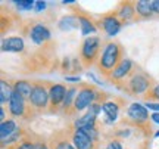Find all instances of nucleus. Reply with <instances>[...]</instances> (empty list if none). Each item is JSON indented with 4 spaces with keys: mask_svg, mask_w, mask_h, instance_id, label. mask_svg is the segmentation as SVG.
<instances>
[{
    "mask_svg": "<svg viewBox=\"0 0 159 149\" xmlns=\"http://www.w3.org/2000/svg\"><path fill=\"white\" fill-rule=\"evenodd\" d=\"M153 86L155 81L150 75L146 74L140 68H134L133 72L127 77V80L116 87L119 90L125 92L127 95H131V96H142V95L144 96Z\"/></svg>",
    "mask_w": 159,
    "mask_h": 149,
    "instance_id": "obj_1",
    "label": "nucleus"
},
{
    "mask_svg": "<svg viewBox=\"0 0 159 149\" xmlns=\"http://www.w3.org/2000/svg\"><path fill=\"white\" fill-rule=\"evenodd\" d=\"M122 46L116 43V41H109L106 46L103 47L102 56L97 62V68L102 72V75L105 77H111V74L114 72V69L118 67V63L124 59L122 58Z\"/></svg>",
    "mask_w": 159,
    "mask_h": 149,
    "instance_id": "obj_2",
    "label": "nucleus"
},
{
    "mask_svg": "<svg viewBox=\"0 0 159 149\" xmlns=\"http://www.w3.org/2000/svg\"><path fill=\"white\" fill-rule=\"evenodd\" d=\"M49 81H34L33 83V93L28 99V105L31 108L40 112L49 108L50 105V95H49Z\"/></svg>",
    "mask_w": 159,
    "mask_h": 149,
    "instance_id": "obj_3",
    "label": "nucleus"
},
{
    "mask_svg": "<svg viewBox=\"0 0 159 149\" xmlns=\"http://www.w3.org/2000/svg\"><path fill=\"white\" fill-rule=\"evenodd\" d=\"M100 50V39L99 37H87L80 49V61L84 67H91L97 61ZM99 62V61H97Z\"/></svg>",
    "mask_w": 159,
    "mask_h": 149,
    "instance_id": "obj_4",
    "label": "nucleus"
},
{
    "mask_svg": "<svg viewBox=\"0 0 159 149\" xmlns=\"http://www.w3.org/2000/svg\"><path fill=\"white\" fill-rule=\"evenodd\" d=\"M96 93L97 89L94 86L87 84V83H81V89L78 90V95L75 98L74 108L71 111V115L75 114V112H81L85 108H90V105L94 103V100H96Z\"/></svg>",
    "mask_w": 159,
    "mask_h": 149,
    "instance_id": "obj_5",
    "label": "nucleus"
},
{
    "mask_svg": "<svg viewBox=\"0 0 159 149\" xmlns=\"http://www.w3.org/2000/svg\"><path fill=\"white\" fill-rule=\"evenodd\" d=\"M134 68H136V65L133 63V61L128 59V58H124V59L118 63V67L114 69V72L111 74V77H109L108 80L111 81L112 84H115V86H119L121 83H124V81L127 80V77L133 72Z\"/></svg>",
    "mask_w": 159,
    "mask_h": 149,
    "instance_id": "obj_6",
    "label": "nucleus"
},
{
    "mask_svg": "<svg viewBox=\"0 0 159 149\" xmlns=\"http://www.w3.org/2000/svg\"><path fill=\"white\" fill-rule=\"evenodd\" d=\"M66 90H68V87L61 84V83H56V84L50 83L49 84V95H50L49 111L50 112H56L59 108H62V103L65 100V96H66Z\"/></svg>",
    "mask_w": 159,
    "mask_h": 149,
    "instance_id": "obj_7",
    "label": "nucleus"
},
{
    "mask_svg": "<svg viewBox=\"0 0 159 149\" xmlns=\"http://www.w3.org/2000/svg\"><path fill=\"white\" fill-rule=\"evenodd\" d=\"M34 109L31 108L30 105H27L25 99L13 90L11 96V100H9V112H11L13 117H22V118H28V114L27 112H31Z\"/></svg>",
    "mask_w": 159,
    "mask_h": 149,
    "instance_id": "obj_8",
    "label": "nucleus"
},
{
    "mask_svg": "<svg viewBox=\"0 0 159 149\" xmlns=\"http://www.w3.org/2000/svg\"><path fill=\"white\" fill-rule=\"evenodd\" d=\"M99 25L105 30V33L108 35H115V34H118L119 30L122 28L124 22L118 18L116 11H112V12H109V13H106V15H103Z\"/></svg>",
    "mask_w": 159,
    "mask_h": 149,
    "instance_id": "obj_9",
    "label": "nucleus"
},
{
    "mask_svg": "<svg viewBox=\"0 0 159 149\" xmlns=\"http://www.w3.org/2000/svg\"><path fill=\"white\" fill-rule=\"evenodd\" d=\"M127 118L133 123H136V124H146L149 120L148 108L137 102L131 103L127 108Z\"/></svg>",
    "mask_w": 159,
    "mask_h": 149,
    "instance_id": "obj_10",
    "label": "nucleus"
},
{
    "mask_svg": "<svg viewBox=\"0 0 159 149\" xmlns=\"http://www.w3.org/2000/svg\"><path fill=\"white\" fill-rule=\"evenodd\" d=\"M71 140L75 149H96V142L90 136H87L83 130H77L74 127L71 132Z\"/></svg>",
    "mask_w": 159,
    "mask_h": 149,
    "instance_id": "obj_11",
    "label": "nucleus"
},
{
    "mask_svg": "<svg viewBox=\"0 0 159 149\" xmlns=\"http://www.w3.org/2000/svg\"><path fill=\"white\" fill-rule=\"evenodd\" d=\"M28 35L35 44H43V43L50 40V37H52L50 30L47 28L46 25H43V24H34L31 27V30H30Z\"/></svg>",
    "mask_w": 159,
    "mask_h": 149,
    "instance_id": "obj_12",
    "label": "nucleus"
},
{
    "mask_svg": "<svg viewBox=\"0 0 159 149\" xmlns=\"http://www.w3.org/2000/svg\"><path fill=\"white\" fill-rule=\"evenodd\" d=\"M75 12H77V18H78V21H80V28H81L83 35H89L90 33H96L97 25L93 22V19L85 12L80 11V9H75Z\"/></svg>",
    "mask_w": 159,
    "mask_h": 149,
    "instance_id": "obj_13",
    "label": "nucleus"
},
{
    "mask_svg": "<svg viewBox=\"0 0 159 149\" xmlns=\"http://www.w3.org/2000/svg\"><path fill=\"white\" fill-rule=\"evenodd\" d=\"M116 15H118V18L124 24H127L128 21H133L137 15L134 2H122L119 5V7L116 9Z\"/></svg>",
    "mask_w": 159,
    "mask_h": 149,
    "instance_id": "obj_14",
    "label": "nucleus"
},
{
    "mask_svg": "<svg viewBox=\"0 0 159 149\" xmlns=\"http://www.w3.org/2000/svg\"><path fill=\"white\" fill-rule=\"evenodd\" d=\"M103 114H105V123L106 124H114V121L118 118L119 109H121V103L116 100H108L106 103H103Z\"/></svg>",
    "mask_w": 159,
    "mask_h": 149,
    "instance_id": "obj_15",
    "label": "nucleus"
},
{
    "mask_svg": "<svg viewBox=\"0 0 159 149\" xmlns=\"http://www.w3.org/2000/svg\"><path fill=\"white\" fill-rule=\"evenodd\" d=\"M25 49V43L21 37H7L2 43V50L3 52H13V53H21Z\"/></svg>",
    "mask_w": 159,
    "mask_h": 149,
    "instance_id": "obj_16",
    "label": "nucleus"
},
{
    "mask_svg": "<svg viewBox=\"0 0 159 149\" xmlns=\"http://www.w3.org/2000/svg\"><path fill=\"white\" fill-rule=\"evenodd\" d=\"M97 124V115L91 114V112H85L83 117L77 118L74 123V128L77 130H83V128H87V127H96Z\"/></svg>",
    "mask_w": 159,
    "mask_h": 149,
    "instance_id": "obj_17",
    "label": "nucleus"
},
{
    "mask_svg": "<svg viewBox=\"0 0 159 149\" xmlns=\"http://www.w3.org/2000/svg\"><path fill=\"white\" fill-rule=\"evenodd\" d=\"M33 83L31 81H27V80H18L13 83V90L16 93H19L25 100H28L31 93H33Z\"/></svg>",
    "mask_w": 159,
    "mask_h": 149,
    "instance_id": "obj_18",
    "label": "nucleus"
},
{
    "mask_svg": "<svg viewBox=\"0 0 159 149\" xmlns=\"http://www.w3.org/2000/svg\"><path fill=\"white\" fill-rule=\"evenodd\" d=\"M77 95H78V89H77V87L75 86L68 87L65 100H63V103H62V111L63 112H66L68 115H71V111H72V108H74V102H75Z\"/></svg>",
    "mask_w": 159,
    "mask_h": 149,
    "instance_id": "obj_19",
    "label": "nucleus"
},
{
    "mask_svg": "<svg viewBox=\"0 0 159 149\" xmlns=\"http://www.w3.org/2000/svg\"><path fill=\"white\" fill-rule=\"evenodd\" d=\"M25 136H27L25 128H24V127H18L16 130L12 133L9 137L5 139V140H2V149H6V146L9 148V146H13V145L19 143V142H21V140H22Z\"/></svg>",
    "mask_w": 159,
    "mask_h": 149,
    "instance_id": "obj_20",
    "label": "nucleus"
},
{
    "mask_svg": "<svg viewBox=\"0 0 159 149\" xmlns=\"http://www.w3.org/2000/svg\"><path fill=\"white\" fill-rule=\"evenodd\" d=\"M136 6V13L140 18H152L153 15V9H152V3L148 0H139L134 2Z\"/></svg>",
    "mask_w": 159,
    "mask_h": 149,
    "instance_id": "obj_21",
    "label": "nucleus"
},
{
    "mask_svg": "<svg viewBox=\"0 0 159 149\" xmlns=\"http://www.w3.org/2000/svg\"><path fill=\"white\" fill-rule=\"evenodd\" d=\"M78 25H80L78 18L74 16V15H68V16L61 18V21L57 22V27H59V30H62V31L75 30V28H78Z\"/></svg>",
    "mask_w": 159,
    "mask_h": 149,
    "instance_id": "obj_22",
    "label": "nucleus"
},
{
    "mask_svg": "<svg viewBox=\"0 0 159 149\" xmlns=\"http://www.w3.org/2000/svg\"><path fill=\"white\" fill-rule=\"evenodd\" d=\"M16 128H18V126H16V123H15L13 120L2 121V124H0V139H2V140L7 139L12 133L16 130Z\"/></svg>",
    "mask_w": 159,
    "mask_h": 149,
    "instance_id": "obj_23",
    "label": "nucleus"
},
{
    "mask_svg": "<svg viewBox=\"0 0 159 149\" xmlns=\"http://www.w3.org/2000/svg\"><path fill=\"white\" fill-rule=\"evenodd\" d=\"M0 87H2L0 89V102H2V106H3L5 103H7L11 100V96H12V93H13V87H11V84L6 83L5 80H2Z\"/></svg>",
    "mask_w": 159,
    "mask_h": 149,
    "instance_id": "obj_24",
    "label": "nucleus"
},
{
    "mask_svg": "<svg viewBox=\"0 0 159 149\" xmlns=\"http://www.w3.org/2000/svg\"><path fill=\"white\" fill-rule=\"evenodd\" d=\"M7 149H35V140L31 139V136L27 133V136H25L19 143L13 145V146H9Z\"/></svg>",
    "mask_w": 159,
    "mask_h": 149,
    "instance_id": "obj_25",
    "label": "nucleus"
},
{
    "mask_svg": "<svg viewBox=\"0 0 159 149\" xmlns=\"http://www.w3.org/2000/svg\"><path fill=\"white\" fill-rule=\"evenodd\" d=\"M15 5L19 11H31V9H34L35 2H33V0H16Z\"/></svg>",
    "mask_w": 159,
    "mask_h": 149,
    "instance_id": "obj_26",
    "label": "nucleus"
},
{
    "mask_svg": "<svg viewBox=\"0 0 159 149\" xmlns=\"http://www.w3.org/2000/svg\"><path fill=\"white\" fill-rule=\"evenodd\" d=\"M143 98L146 99V100H152V99H156V100H159V84H155L150 90H149Z\"/></svg>",
    "mask_w": 159,
    "mask_h": 149,
    "instance_id": "obj_27",
    "label": "nucleus"
},
{
    "mask_svg": "<svg viewBox=\"0 0 159 149\" xmlns=\"http://www.w3.org/2000/svg\"><path fill=\"white\" fill-rule=\"evenodd\" d=\"M83 132L87 134V136H90L94 142H97L99 140V130H97V127H87V128H83Z\"/></svg>",
    "mask_w": 159,
    "mask_h": 149,
    "instance_id": "obj_28",
    "label": "nucleus"
},
{
    "mask_svg": "<svg viewBox=\"0 0 159 149\" xmlns=\"http://www.w3.org/2000/svg\"><path fill=\"white\" fill-rule=\"evenodd\" d=\"M105 149H124V146H122V143L119 142V140H116V139H112L111 142L108 143V146Z\"/></svg>",
    "mask_w": 159,
    "mask_h": 149,
    "instance_id": "obj_29",
    "label": "nucleus"
},
{
    "mask_svg": "<svg viewBox=\"0 0 159 149\" xmlns=\"http://www.w3.org/2000/svg\"><path fill=\"white\" fill-rule=\"evenodd\" d=\"M50 146L47 145V142H46L44 139L41 137H37L35 139V149H49Z\"/></svg>",
    "mask_w": 159,
    "mask_h": 149,
    "instance_id": "obj_30",
    "label": "nucleus"
},
{
    "mask_svg": "<svg viewBox=\"0 0 159 149\" xmlns=\"http://www.w3.org/2000/svg\"><path fill=\"white\" fill-rule=\"evenodd\" d=\"M44 9H46V2H35V6H34L35 12H41Z\"/></svg>",
    "mask_w": 159,
    "mask_h": 149,
    "instance_id": "obj_31",
    "label": "nucleus"
},
{
    "mask_svg": "<svg viewBox=\"0 0 159 149\" xmlns=\"http://www.w3.org/2000/svg\"><path fill=\"white\" fill-rule=\"evenodd\" d=\"M146 108H148V109H152V111H156V112H159V103H152V102H149V103H146Z\"/></svg>",
    "mask_w": 159,
    "mask_h": 149,
    "instance_id": "obj_32",
    "label": "nucleus"
},
{
    "mask_svg": "<svg viewBox=\"0 0 159 149\" xmlns=\"http://www.w3.org/2000/svg\"><path fill=\"white\" fill-rule=\"evenodd\" d=\"M66 81H71V83H80L81 78L80 77H72V75H66V77H63Z\"/></svg>",
    "mask_w": 159,
    "mask_h": 149,
    "instance_id": "obj_33",
    "label": "nucleus"
},
{
    "mask_svg": "<svg viewBox=\"0 0 159 149\" xmlns=\"http://www.w3.org/2000/svg\"><path fill=\"white\" fill-rule=\"evenodd\" d=\"M150 3H152L153 13H159V0H153V2H150Z\"/></svg>",
    "mask_w": 159,
    "mask_h": 149,
    "instance_id": "obj_34",
    "label": "nucleus"
},
{
    "mask_svg": "<svg viewBox=\"0 0 159 149\" xmlns=\"http://www.w3.org/2000/svg\"><path fill=\"white\" fill-rule=\"evenodd\" d=\"M150 118H152V121H153V123L159 124V112H153V114L150 115Z\"/></svg>",
    "mask_w": 159,
    "mask_h": 149,
    "instance_id": "obj_35",
    "label": "nucleus"
},
{
    "mask_svg": "<svg viewBox=\"0 0 159 149\" xmlns=\"http://www.w3.org/2000/svg\"><path fill=\"white\" fill-rule=\"evenodd\" d=\"M72 3H75L74 0H63V5H72Z\"/></svg>",
    "mask_w": 159,
    "mask_h": 149,
    "instance_id": "obj_36",
    "label": "nucleus"
},
{
    "mask_svg": "<svg viewBox=\"0 0 159 149\" xmlns=\"http://www.w3.org/2000/svg\"><path fill=\"white\" fill-rule=\"evenodd\" d=\"M155 137H159V130L156 133H155Z\"/></svg>",
    "mask_w": 159,
    "mask_h": 149,
    "instance_id": "obj_37",
    "label": "nucleus"
}]
</instances>
